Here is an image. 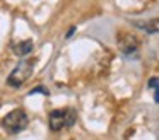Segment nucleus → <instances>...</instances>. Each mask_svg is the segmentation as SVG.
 <instances>
[{
	"mask_svg": "<svg viewBox=\"0 0 159 140\" xmlns=\"http://www.w3.org/2000/svg\"><path fill=\"white\" fill-rule=\"evenodd\" d=\"M74 33H75V27H70V29H69V33H67V38H70Z\"/></svg>",
	"mask_w": 159,
	"mask_h": 140,
	"instance_id": "9d476101",
	"label": "nucleus"
},
{
	"mask_svg": "<svg viewBox=\"0 0 159 140\" xmlns=\"http://www.w3.org/2000/svg\"><path fill=\"white\" fill-rule=\"evenodd\" d=\"M36 92H43V94H46V96H48V89H45L43 85H38V87H36V89H33V91L29 92V94H36Z\"/></svg>",
	"mask_w": 159,
	"mask_h": 140,
	"instance_id": "6e6552de",
	"label": "nucleus"
},
{
	"mask_svg": "<svg viewBox=\"0 0 159 140\" xmlns=\"http://www.w3.org/2000/svg\"><path fill=\"white\" fill-rule=\"evenodd\" d=\"M33 48H34L33 41L31 39H24V41H19V43L14 46V53L17 55V56H26V55H29L33 51Z\"/></svg>",
	"mask_w": 159,
	"mask_h": 140,
	"instance_id": "39448f33",
	"label": "nucleus"
},
{
	"mask_svg": "<svg viewBox=\"0 0 159 140\" xmlns=\"http://www.w3.org/2000/svg\"><path fill=\"white\" fill-rule=\"evenodd\" d=\"M149 89H156V87H159V77H152V79H149Z\"/></svg>",
	"mask_w": 159,
	"mask_h": 140,
	"instance_id": "0eeeda50",
	"label": "nucleus"
},
{
	"mask_svg": "<svg viewBox=\"0 0 159 140\" xmlns=\"http://www.w3.org/2000/svg\"><path fill=\"white\" fill-rule=\"evenodd\" d=\"M135 26L144 29L145 33H149V34L159 33V19H151V20H147V22H135Z\"/></svg>",
	"mask_w": 159,
	"mask_h": 140,
	"instance_id": "423d86ee",
	"label": "nucleus"
},
{
	"mask_svg": "<svg viewBox=\"0 0 159 140\" xmlns=\"http://www.w3.org/2000/svg\"><path fill=\"white\" fill-rule=\"evenodd\" d=\"M77 120V113L72 108H60V109H53L48 116V125L53 132H58L62 128H70L74 126Z\"/></svg>",
	"mask_w": 159,
	"mask_h": 140,
	"instance_id": "f257e3e1",
	"label": "nucleus"
},
{
	"mask_svg": "<svg viewBox=\"0 0 159 140\" xmlns=\"http://www.w3.org/2000/svg\"><path fill=\"white\" fill-rule=\"evenodd\" d=\"M116 43H118V48H120V51L125 55V56L132 58L137 55L139 51V39L137 36H134V34L130 33H120L116 34Z\"/></svg>",
	"mask_w": 159,
	"mask_h": 140,
	"instance_id": "20e7f679",
	"label": "nucleus"
},
{
	"mask_svg": "<svg viewBox=\"0 0 159 140\" xmlns=\"http://www.w3.org/2000/svg\"><path fill=\"white\" fill-rule=\"evenodd\" d=\"M33 70H34V60L33 58H26V60H21L16 68L12 70V74L9 75L7 84L11 87H21L29 77H31Z\"/></svg>",
	"mask_w": 159,
	"mask_h": 140,
	"instance_id": "f03ea898",
	"label": "nucleus"
},
{
	"mask_svg": "<svg viewBox=\"0 0 159 140\" xmlns=\"http://www.w3.org/2000/svg\"><path fill=\"white\" fill-rule=\"evenodd\" d=\"M152 91H154V101H156V102H157V104H159V87L152 89Z\"/></svg>",
	"mask_w": 159,
	"mask_h": 140,
	"instance_id": "1a4fd4ad",
	"label": "nucleus"
},
{
	"mask_svg": "<svg viewBox=\"0 0 159 140\" xmlns=\"http://www.w3.org/2000/svg\"><path fill=\"white\" fill-rule=\"evenodd\" d=\"M29 123V118L22 109H12L11 113L4 116L2 120V126L7 130L9 133H19L28 126Z\"/></svg>",
	"mask_w": 159,
	"mask_h": 140,
	"instance_id": "7ed1b4c3",
	"label": "nucleus"
}]
</instances>
